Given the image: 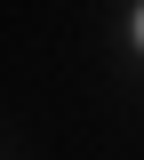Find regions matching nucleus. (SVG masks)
Listing matches in <instances>:
<instances>
[{
	"instance_id": "obj_1",
	"label": "nucleus",
	"mask_w": 144,
	"mask_h": 160,
	"mask_svg": "<svg viewBox=\"0 0 144 160\" xmlns=\"http://www.w3.org/2000/svg\"><path fill=\"white\" fill-rule=\"evenodd\" d=\"M136 32H144V16H136Z\"/></svg>"
}]
</instances>
